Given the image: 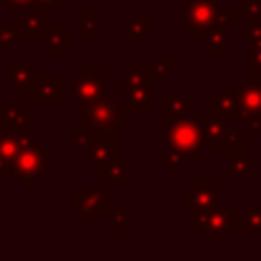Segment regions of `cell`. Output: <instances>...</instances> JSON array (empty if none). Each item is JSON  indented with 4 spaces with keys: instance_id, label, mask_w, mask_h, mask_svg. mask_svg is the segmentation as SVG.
<instances>
[{
    "instance_id": "26",
    "label": "cell",
    "mask_w": 261,
    "mask_h": 261,
    "mask_svg": "<svg viewBox=\"0 0 261 261\" xmlns=\"http://www.w3.org/2000/svg\"><path fill=\"white\" fill-rule=\"evenodd\" d=\"M80 37L82 39H98L100 37V12L98 10H82L80 12Z\"/></svg>"
},
{
    "instance_id": "32",
    "label": "cell",
    "mask_w": 261,
    "mask_h": 261,
    "mask_svg": "<svg viewBox=\"0 0 261 261\" xmlns=\"http://www.w3.org/2000/svg\"><path fill=\"white\" fill-rule=\"evenodd\" d=\"M90 145H92V133L90 130H86V128H77V130H73L71 135H69V147L73 149V151H82V149H90Z\"/></svg>"
},
{
    "instance_id": "5",
    "label": "cell",
    "mask_w": 261,
    "mask_h": 261,
    "mask_svg": "<svg viewBox=\"0 0 261 261\" xmlns=\"http://www.w3.org/2000/svg\"><path fill=\"white\" fill-rule=\"evenodd\" d=\"M108 92V77L98 71L96 65H84L69 77V102L86 104Z\"/></svg>"
},
{
    "instance_id": "39",
    "label": "cell",
    "mask_w": 261,
    "mask_h": 261,
    "mask_svg": "<svg viewBox=\"0 0 261 261\" xmlns=\"http://www.w3.org/2000/svg\"><path fill=\"white\" fill-rule=\"evenodd\" d=\"M126 2H135V0H126Z\"/></svg>"
},
{
    "instance_id": "35",
    "label": "cell",
    "mask_w": 261,
    "mask_h": 261,
    "mask_svg": "<svg viewBox=\"0 0 261 261\" xmlns=\"http://www.w3.org/2000/svg\"><path fill=\"white\" fill-rule=\"evenodd\" d=\"M4 4V8H6V12H14V10H33V8H37L35 6V0H4L2 2Z\"/></svg>"
},
{
    "instance_id": "3",
    "label": "cell",
    "mask_w": 261,
    "mask_h": 261,
    "mask_svg": "<svg viewBox=\"0 0 261 261\" xmlns=\"http://www.w3.org/2000/svg\"><path fill=\"white\" fill-rule=\"evenodd\" d=\"M165 124V143L171 149L181 151L188 159L202 157V112L188 114Z\"/></svg>"
},
{
    "instance_id": "21",
    "label": "cell",
    "mask_w": 261,
    "mask_h": 261,
    "mask_svg": "<svg viewBox=\"0 0 261 261\" xmlns=\"http://www.w3.org/2000/svg\"><path fill=\"white\" fill-rule=\"evenodd\" d=\"M98 175L102 179H106L108 188H126V179H128V161L124 157H116L112 161H108L106 165H102L98 169Z\"/></svg>"
},
{
    "instance_id": "24",
    "label": "cell",
    "mask_w": 261,
    "mask_h": 261,
    "mask_svg": "<svg viewBox=\"0 0 261 261\" xmlns=\"http://www.w3.org/2000/svg\"><path fill=\"white\" fill-rule=\"evenodd\" d=\"M118 86H145V84H155V75L151 73V67L145 65H128L122 73L116 75Z\"/></svg>"
},
{
    "instance_id": "13",
    "label": "cell",
    "mask_w": 261,
    "mask_h": 261,
    "mask_svg": "<svg viewBox=\"0 0 261 261\" xmlns=\"http://www.w3.org/2000/svg\"><path fill=\"white\" fill-rule=\"evenodd\" d=\"M31 96H33L35 104H43V102L61 104V100H63V77L53 75V73L35 75Z\"/></svg>"
},
{
    "instance_id": "23",
    "label": "cell",
    "mask_w": 261,
    "mask_h": 261,
    "mask_svg": "<svg viewBox=\"0 0 261 261\" xmlns=\"http://www.w3.org/2000/svg\"><path fill=\"white\" fill-rule=\"evenodd\" d=\"M49 53L53 57H61L65 49L71 47V31L69 29H59V27H51L45 37H43Z\"/></svg>"
},
{
    "instance_id": "30",
    "label": "cell",
    "mask_w": 261,
    "mask_h": 261,
    "mask_svg": "<svg viewBox=\"0 0 261 261\" xmlns=\"http://www.w3.org/2000/svg\"><path fill=\"white\" fill-rule=\"evenodd\" d=\"M16 39H20L16 20H12V18H0V47H10Z\"/></svg>"
},
{
    "instance_id": "40",
    "label": "cell",
    "mask_w": 261,
    "mask_h": 261,
    "mask_svg": "<svg viewBox=\"0 0 261 261\" xmlns=\"http://www.w3.org/2000/svg\"><path fill=\"white\" fill-rule=\"evenodd\" d=\"M92 2H98V0H92Z\"/></svg>"
},
{
    "instance_id": "36",
    "label": "cell",
    "mask_w": 261,
    "mask_h": 261,
    "mask_svg": "<svg viewBox=\"0 0 261 261\" xmlns=\"http://www.w3.org/2000/svg\"><path fill=\"white\" fill-rule=\"evenodd\" d=\"M247 41H261V20L247 22Z\"/></svg>"
},
{
    "instance_id": "15",
    "label": "cell",
    "mask_w": 261,
    "mask_h": 261,
    "mask_svg": "<svg viewBox=\"0 0 261 261\" xmlns=\"http://www.w3.org/2000/svg\"><path fill=\"white\" fill-rule=\"evenodd\" d=\"M33 80H35V71L24 63V57H16L12 65H6L4 69V82L6 86L14 88V92L18 96L29 94L31 96V88H33Z\"/></svg>"
},
{
    "instance_id": "18",
    "label": "cell",
    "mask_w": 261,
    "mask_h": 261,
    "mask_svg": "<svg viewBox=\"0 0 261 261\" xmlns=\"http://www.w3.org/2000/svg\"><path fill=\"white\" fill-rule=\"evenodd\" d=\"M2 124L6 130H33L35 118L20 102H6L2 110Z\"/></svg>"
},
{
    "instance_id": "8",
    "label": "cell",
    "mask_w": 261,
    "mask_h": 261,
    "mask_svg": "<svg viewBox=\"0 0 261 261\" xmlns=\"http://www.w3.org/2000/svg\"><path fill=\"white\" fill-rule=\"evenodd\" d=\"M239 114L247 130L261 133V82H245L239 86Z\"/></svg>"
},
{
    "instance_id": "20",
    "label": "cell",
    "mask_w": 261,
    "mask_h": 261,
    "mask_svg": "<svg viewBox=\"0 0 261 261\" xmlns=\"http://www.w3.org/2000/svg\"><path fill=\"white\" fill-rule=\"evenodd\" d=\"M228 39H230V37H228L226 24L220 22V20H216V18H214V22L198 37L200 45H202L204 49H208V55H210V57H218L220 51L228 45Z\"/></svg>"
},
{
    "instance_id": "12",
    "label": "cell",
    "mask_w": 261,
    "mask_h": 261,
    "mask_svg": "<svg viewBox=\"0 0 261 261\" xmlns=\"http://www.w3.org/2000/svg\"><path fill=\"white\" fill-rule=\"evenodd\" d=\"M118 157V141L116 133H104V135H92V145L88 149V165L92 169H100L108 161Z\"/></svg>"
},
{
    "instance_id": "22",
    "label": "cell",
    "mask_w": 261,
    "mask_h": 261,
    "mask_svg": "<svg viewBox=\"0 0 261 261\" xmlns=\"http://www.w3.org/2000/svg\"><path fill=\"white\" fill-rule=\"evenodd\" d=\"M192 112V94H165L163 96V122L188 116Z\"/></svg>"
},
{
    "instance_id": "38",
    "label": "cell",
    "mask_w": 261,
    "mask_h": 261,
    "mask_svg": "<svg viewBox=\"0 0 261 261\" xmlns=\"http://www.w3.org/2000/svg\"><path fill=\"white\" fill-rule=\"evenodd\" d=\"M0 130H4V124H2V114H0Z\"/></svg>"
},
{
    "instance_id": "41",
    "label": "cell",
    "mask_w": 261,
    "mask_h": 261,
    "mask_svg": "<svg viewBox=\"0 0 261 261\" xmlns=\"http://www.w3.org/2000/svg\"><path fill=\"white\" fill-rule=\"evenodd\" d=\"M0 2H4V0H0Z\"/></svg>"
},
{
    "instance_id": "1",
    "label": "cell",
    "mask_w": 261,
    "mask_h": 261,
    "mask_svg": "<svg viewBox=\"0 0 261 261\" xmlns=\"http://www.w3.org/2000/svg\"><path fill=\"white\" fill-rule=\"evenodd\" d=\"M192 232L200 237L202 243H222L230 234H243L247 232V224L243 214L239 212V206H214L202 212L192 214Z\"/></svg>"
},
{
    "instance_id": "4",
    "label": "cell",
    "mask_w": 261,
    "mask_h": 261,
    "mask_svg": "<svg viewBox=\"0 0 261 261\" xmlns=\"http://www.w3.org/2000/svg\"><path fill=\"white\" fill-rule=\"evenodd\" d=\"M53 167V151L43 145L41 139L33 137L29 143H24L14 159V177L22 179L27 188L35 184V179H41L47 169Z\"/></svg>"
},
{
    "instance_id": "16",
    "label": "cell",
    "mask_w": 261,
    "mask_h": 261,
    "mask_svg": "<svg viewBox=\"0 0 261 261\" xmlns=\"http://www.w3.org/2000/svg\"><path fill=\"white\" fill-rule=\"evenodd\" d=\"M126 112H153L155 110V84L128 86L122 102Z\"/></svg>"
},
{
    "instance_id": "28",
    "label": "cell",
    "mask_w": 261,
    "mask_h": 261,
    "mask_svg": "<svg viewBox=\"0 0 261 261\" xmlns=\"http://www.w3.org/2000/svg\"><path fill=\"white\" fill-rule=\"evenodd\" d=\"M126 210L128 208L124 204H116V206H104L100 214H104V216L110 218V224L116 228L118 234H124L126 232V216H128Z\"/></svg>"
},
{
    "instance_id": "37",
    "label": "cell",
    "mask_w": 261,
    "mask_h": 261,
    "mask_svg": "<svg viewBox=\"0 0 261 261\" xmlns=\"http://www.w3.org/2000/svg\"><path fill=\"white\" fill-rule=\"evenodd\" d=\"M35 6L37 8H49V10H53V12H59L61 8H63V0H35Z\"/></svg>"
},
{
    "instance_id": "17",
    "label": "cell",
    "mask_w": 261,
    "mask_h": 261,
    "mask_svg": "<svg viewBox=\"0 0 261 261\" xmlns=\"http://www.w3.org/2000/svg\"><path fill=\"white\" fill-rule=\"evenodd\" d=\"M16 24L20 39H43L45 33L53 27V20L43 16V8H33L27 10V14L16 20Z\"/></svg>"
},
{
    "instance_id": "33",
    "label": "cell",
    "mask_w": 261,
    "mask_h": 261,
    "mask_svg": "<svg viewBox=\"0 0 261 261\" xmlns=\"http://www.w3.org/2000/svg\"><path fill=\"white\" fill-rule=\"evenodd\" d=\"M243 218H245L247 230H261V204L247 206Z\"/></svg>"
},
{
    "instance_id": "19",
    "label": "cell",
    "mask_w": 261,
    "mask_h": 261,
    "mask_svg": "<svg viewBox=\"0 0 261 261\" xmlns=\"http://www.w3.org/2000/svg\"><path fill=\"white\" fill-rule=\"evenodd\" d=\"M226 171L230 177H255L257 175V161L247 153L243 147H234L228 151Z\"/></svg>"
},
{
    "instance_id": "27",
    "label": "cell",
    "mask_w": 261,
    "mask_h": 261,
    "mask_svg": "<svg viewBox=\"0 0 261 261\" xmlns=\"http://www.w3.org/2000/svg\"><path fill=\"white\" fill-rule=\"evenodd\" d=\"M126 37L128 39H153L155 37V20L153 18H128L126 20Z\"/></svg>"
},
{
    "instance_id": "10",
    "label": "cell",
    "mask_w": 261,
    "mask_h": 261,
    "mask_svg": "<svg viewBox=\"0 0 261 261\" xmlns=\"http://www.w3.org/2000/svg\"><path fill=\"white\" fill-rule=\"evenodd\" d=\"M33 137V130H0V177H14V159Z\"/></svg>"
},
{
    "instance_id": "29",
    "label": "cell",
    "mask_w": 261,
    "mask_h": 261,
    "mask_svg": "<svg viewBox=\"0 0 261 261\" xmlns=\"http://www.w3.org/2000/svg\"><path fill=\"white\" fill-rule=\"evenodd\" d=\"M239 20H261V0H241L237 4Z\"/></svg>"
},
{
    "instance_id": "2",
    "label": "cell",
    "mask_w": 261,
    "mask_h": 261,
    "mask_svg": "<svg viewBox=\"0 0 261 261\" xmlns=\"http://www.w3.org/2000/svg\"><path fill=\"white\" fill-rule=\"evenodd\" d=\"M80 126L92 135L122 133L126 130V110L116 94L106 92L92 102L80 104Z\"/></svg>"
},
{
    "instance_id": "9",
    "label": "cell",
    "mask_w": 261,
    "mask_h": 261,
    "mask_svg": "<svg viewBox=\"0 0 261 261\" xmlns=\"http://www.w3.org/2000/svg\"><path fill=\"white\" fill-rule=\"evenodd\" d=\"M106 198H108V188L84 186V188H80L77 196L71 198L69 212L73 216H77L82 224H88L92 214H100L102 212V208L106 206Z\"/></svg>"
},
{
    "instance_id": "34",
    "label": "cell",
    "mask_w": 261,
    "mask_h": 261,
    "mask_svg": "<svg viewBox=\"0 0 261 261\" xmlns=\"http://www.w3.org/2000/svg\"><path fill=\"white\" fill-rule=\"evenodd\" d=\"M186 155L181 153V151H177V149H167L165 151V155H163V163H165V167L167 169H181L184 167V163H186Z\"/></svg>"
},
{
    "instance_id": "6",
    "label": "cell",
    "mask_w": 261,
    "mask_h": 261,
    "mask_svg": "<svg viewBox=\"0 0 261 261\" xmlns=\"http://www.w3.org/2000/svg\"><path fill=\"white\" fill-rule=\"evenodd\" d=\"M220 10V0H188L181 12V27L198 39L216 18Z\"/></svg>"
},
{
    "instance_id": "14",
    "label": "cell",
    "mask_w": 261,
    "mask_h": 261,
    "mask_svg": "<svg viewBox=\"0 0 261 261\" xmlns=\"http://www.w3.org/2000/svg\"><path fill=\"white\" fill-rule=\"evenodd\" d=\"M228 133L226 120L212 116L210 112H202V149H226Z\"/></svg>"
},
{
    "instance_id": "11",
    "label": "cell",
    "mask_w": 261,
    "mask_h": 261,
    "mask_svg": "<svg viewBox=\"0 0 261 261\" xmlns=\"http://www.w3.org/2000/svg\"><path fill=\"white\" fill-rule=\"evenodd\" d=\"M210 114L218 116L226 122H241L239 114V86L234 84H220L216 94L208 96Z\"/></svg>"
},
{
    "instance_id": "25",
    "label": "cell",
    "mask_w": 261,
    "mask_h": 261,
    "mask_svg": "<svg viewBox=\"0 0 261 261\" xmlns=\"http://www.w3.org/2000/svg\"><path fill=\"white\" fill-rule=\"evenodd\" d=\"M247 80L261 82V41H247Z\"/></svg>"
},
{
    "instance_id": "7",
    "label": "cell",
    "mask_w": 261,
    "mask_h": 261,
    "mask_svg": "<svg viewBox=\"0 0 261 261\" xmlns=\"http://www.w3.org/2000/svg\"><path fill=\"white\" fill-rule=\"evenodd\" d=\"M220 188L212 186L208 177H192L190 186L181 188V204L190 208L192 214L218 206Z\"/></svg>"
},
{
    "instance_id": "31",
    "label": "cell",
    "mask_w": 261,
    "mask_h": 261,
    "mask_svg": "<svg viewBox=\"0 0 261 261\" xmlns=\"http://www.w3.org/2000/svg\"><path fill=\"white\" fill-rule=\"evenodd\" d=\"M151 73L155 75V77H169V75H173V57L171 55H165V57H159V59H155L151 65Z\"/></svg>"
}]
</instances>
